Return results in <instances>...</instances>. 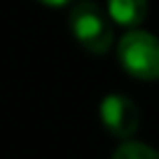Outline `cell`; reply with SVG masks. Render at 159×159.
<instances>
[{
  "instance_id": "5b68a950",
  "label": "cell",
  "mask_w": 159,
  "mask_h": 159,
  "mask_svg": "<svg viewBox=\"0 0 159 159\" xmlns=\"http://www.w3.org/2000/svg\"><path fill=\"white\" fill-rule=\"evenodd\" d=\"M112 159H159V152L143 143H124L115 150Z\"/></svg>"
},
{
  "instance_id": "3957f363",
  "label": "cell",
  "mask_w": 159,
  "mask_h": 159,
  "mask_svg": "<svg viewBox=\"0 0 159 159\" xmlns=\"http://www.w3.org/2000/svg\"><path fill=\"white\" fill-rule=\"evenodd\" d=\"M101 119L105 129L117 138H131L138 131L140 112L131 98L122 94H110L101 103Z\"/></svg>"
},
{
  "instance_id": "7a4b0ae2",
  "label": "cell",
  "mask_w": 159,
  "mask_h": 159,
  "mask_svg": "<svg viewBox=\"0 0 159 159\" xmlns=\"http://www.w3.org/2000/svg\"><path fill=\"white\" fill-rule=\"evenodd\" d=\"M70 30L91 54H105L112 45V26L105 12L91 0H82L70 10Z\"/></svg>"
},
{
  "instance_id": "6da1fadb",
  "label": "cell",
  "mask_w": 159,
  "mask_h": 159,
  "mask_svg": "<svg viewBox=\"0 0 159 159\" xmlns=\"http://www.w3.org/2000/svg\"><path fill=\"white\" fill-rule=\"evenodd\" d=\"M122 68L138 80H159V40L148 30H129L117 45Z\"/></svg>"
},
{
  "instance_id": "277c9868",
  "label": "cell",
  "mask_w": 159,
  "mask_h": 159,
  "mask_svg": "<svg viewBox=\"0 0 159 159\" xmlns=\"http://www.w3.org/2000/svg\"><path fill=\"white\" fill-rule=\"evenodd\" d=\"M108 12L119 26H138L148 14V0H108Z\"/></svg>"
},
{
  "instance_id": "8992f818",
  "label": "cell",
  "mask_w": 159,
  "mask_h": 159,
  "mask_svg": "<svg viewBox=\"0 0 159 159\" xmlns=\"http://www.w3.org/2000/svg\"><path fill=\"white\" fill-rule=\"evenodd\" d=\"M40 2H45V5H54V7H59V5H66V2H70V0H40Z\"/></svg>"
}]
</instances>
